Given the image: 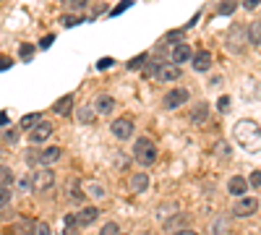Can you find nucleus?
Masks as SVG:
<instances>
[{"mask_svg": "<svg viewBox=\"0 0 261 235\" xmlns=\"http://www.w3.org/2000/svg\"><path fill=\"white\" fill-rule=\"evenodd\" d=\"M11 204V191H8V186H0V209H6Z\"/></svg>", "mask_w": 261, "mask_h": 235, "instance_id": "393cba45", "label": "nucleus"}, {"mask_svg": "<svg viewBox=\"0 0 261 235\" xmlns=\"http://www.w3.org/2000/svg\"><path fill=\"white\" fill-rule=\"evenodd\" d=\"M248 183H251L253 188H261V170H253L251 178H248Z\"/></svg>", "mask_w": 261, "mask_h": 235, "instance_id": "c756f323", "label": "nucleus"}, {"mask_svg": "<svg viewBox=\"0 0 261 235\" xmlns=\"http://www.w3.org/2000/svg\"><path fill=\"white\" fill-rule=\"evenodd\" d=\"M18 188L27 191V188H34V183H29V178H21V180H18Z\"/></svg>", "mask_w": 261, "mask_h": 235, "instance_id": "c9c22d12", "label": "nucleus"}, {"mask_svg": "<svg viewBox=\"0 0 261 235\" xmlns=\"http://www.w3.org/2000/svg\"><path fill=\"white\" fill-rule=\"evenodd\" d=\"M99 235H120V227H118V222H105V227L99 230Z\"/></svg>", "mask_w": 261, "mask_h": 235, "instance_id": "b1692460", "label": "nucleus"}, {"mask_svg": "<svg viewBox=\"0 0 261 235\" xmlns=\"http://www.w3.org/2000/svg\"><path fill=\"white\" fill-rule=\"evenodd\" d=\"M248 186H251V183H248L246 178H241V175H232V178L227 180V191H230L232 196H246Z\"/></svg>", "mask_w": 261, "mask_h": 235, "instance_id": "f8f14e48", "label": "nucleus"}, {"mask_svg": "<svg viewBox=\"0 0 261 235\" xmlns=\"http://www.w3.org/2000/svg\"><path fill=\"white\" fill-rule=\"evenodd\" d=\"M37 235H50V227H47L45 222H39V225H37Z\"/></svg>", "mask_w": 261, "mask_h": 235, "instance_id": "e433bc0d", "label": "nucleus"}, {"mask_svg": "<svg viewBox=\"0 0 261 235\" xmlns=\"http://www.w3.org/2000/svg\"><path fill=\"white\" fill-rule=\"evenodd\" d=\"M94 110H97V113H102V115L113 113V110H115V99H113L110 94H99V97L94 99Z\"/></svg>", "mask_w": 261, "mask_h": 235, "instance_id": "ddd939ff", "label": "nucleus"}, {"mask_svg": "<svg viewBox=\"0 0 261 235\" xmlns=\"http://www.w3.org/2000/svg\"><path fill=\"white\" fill-rule=\"evenodd\" d=\"M50 136H53V123L42 120L39 125H34V128H32L29 141H32V144H42V141H45V139H50Z\"/></svg>", "mask_w": 261, "mask_h": 235, "instance_id": "6e6552de", "label": "nucleus"}, {"mask_svg": "<svg viewBox=\"0 0 261 235\" xmlns=\"http://www.w3.org/2000/svg\"><path fill=\"white\" fill-rule=\"evenodd\" d=\"M11 180H13V173L8 167H0V186H8Z\"/></svg>", "mask_w": 261, "mask_h": 235, "instance_id": "c85d7f7f", "label": "nucleus"}, {"mask_svg": "<svg viewBox=\"0 0 261 235\" xmlns=\"http://www.w3.org/2000/svg\"><path fill=\"white\" fill-rule=\"evenodd\" d=\"M53 42H55V37H53V34H50V37H45V39H42V47H50Z\"/></svg>", "mask_w": 261, "mask_h": 235, "instance_id": "a19ab883", "label": "nucleus"}, {"mask_svg": "<svg viewBox=\"0 0 261 235\" xmlns=\"http://www.w3.org/2000/svg\"><path fill=\"white\" fill-rule=\"evenodd\" d=\"M144 63H149L146 53H144V55H139V58H134V60H130V63H128V68H130V71H136V68H141V66H144Z\"/></svg>", "mask_w": 261, "mask_h": 235, "instance_id": "cd10ccee", "label": "nucleus"}, {"mask_svg": "<svg viewBox=\"0 0 261 235\" xmlns=\"http://www.w3.org/2000/svg\"><path fill=\"white\" fill-rule=\"evenodd\" d=\"M97 217H99V209L97 206H84L79 215H76V222H79V227H89V225L97 222Z\"/></svg>", "mask_w": 261, "mask_h": 235, "instance_id": "1a4fd4ad", "label": "nucleus"}, {"mask_svg": "<svg viewBox=\"0 0 261 235\" xmlns=\"http://www.w3.org/2000/svg\"><path fill=\"white\" fill-rule=\"evenodd\" d=\"M191 123L193 125H204L206 123V118H209V105H196V108L191 110Z\"/></svg>", "mask_w": 261, "mask_h": 235, "instance_id": "4468645a", "label": "nucleus"}, {"mask_svg": "<svg viewBox=\"0 0 261 235\" xmlns=\"http://www.w3.org/2000/svg\"><path fill=\"white\" fill-rule=\"evenodd\" d=\"M13 66V60L11 58H0V71H8Z\"/></svg>", "mask_w": 261, "mask_h": 235, "instance_id": "72a5a7b5", "label": "nucleus"}, {"mask_svg": "<svg viewBox=\"0 0 261 235\" xmlns=\"http://www.w3.org/2000/svg\"><path fill=\"white\" fill-rule=\"evenodd\" d=\"M6 123H8V115H6V113H0V125H6Z\"/></svg>", "mask_w": 261, "mask_h": 235, "instance_id": "79ce46f5", "label": "nucleus"}, {"mask_svg": "<svg viewBox=\"0 0 261 235\" xmlns=\"http://www.w3.org/2000/svg\"><path fill=\"white\" fill-rule=\"evenodd\" d=\"M167 39H170V42H175V45H178V39H180V32H170V34H167Z\"/></svg>", "mask_w": 261, "mask_h": 235, "instance_id": "ea45409f", "label": "nucleus"}, {"mask_svg": "<svg viewBox=\"0 0 261 235\" xmlns=\"http://www.w3.org/2000/svg\"><path fill=\"white\" fill-rule=\"evenodd\" d=\"M32 180H34V188H37V191H47V188L55 186V173H53L50 167H42Z\"/></svg>", "mask_w": 261, "mask_h": 235, "instance_id": "39448f33", "label": "nucleus"}, {"mask_svg": "<svg viewBox=\"0 0 261 235\" xmlns=\"http://www.w3.org/2000/svg\"><path fill=\"white\" fill-rule=\"evenodd\" d=\"M157 79L160 81H178L180 79V68L175 66V63H162L160 71H157Z\"/></svg>", "mask_w": 261, "mask_h": 235, "instance_id": "9b49d317", "label": "nucleus"}, {"mask_svg": "<svg viewBox=\"0 0 261 235\" xmlns=\"http://www.w3.org/2000/svg\"><path fill=\"white\" fill-rule=\"evenodd\" d=\"M235 8H238V0H220L217 3V13L220 16H230V13H235Z\"/></svg>", "mask_w": 261, "mask_h": 235, "instance_id": "6ab92c4d", "label": "nucleus"}, {"mask_svg": "<svg viewBox=\"0 0 261 235\" xmlns=\"http://www.w3.org/2000/svg\"><path fill=\"white\" fill-rule=\"evenodd\" d=\"M217 110L227 113V110H230V97H220V102H217Z\"/></svg>", "mask_w": 261, "mask_h": 235, "instance_id": "2f4dec72", "label": "nucleus"}, {"mask_svg": "<svg viewBox=\"0 0 261 235\" xmlns=\"http://www.w3.org/2000/svg\"><path fill=\"white\" fill-rule=\"evenodd\" d=\"M160 66H162L160 60H149V63H146V68H144V76H154V79H157V71H160Z\"/></svg>", "mask_w": 261, "mask_h": 235, "instance_id": "5701e85b", "label": "nucleus"}, {"mask_svg": "<svg viewBox=\"0 0 261 235\" xmlns=\"http://www.w3.org/2000/svg\"><path fill=\"white\" fill-rule=\"evenodd\" d=\"M258 6H261V0H243V8L246 11H256Z\"/></svg>", "mask_w": 261, "mask_h": 235, "instance_id": "473e14b6", "label": "nucleus"}, {"mask_svg": "<svg viewBox=\"0 0 261 235\" xmlns=\"http://www.w3.org/2000/svg\"><path fill=\"white\" fill-rule=\"evenodd\" d=\"M110 66H113V60H110V58H107V60H99V63H97V68H110Z\"/></svg>", "mask_w": 261, "mask_h": 235, "instance_id": "58836bf2", "label": "nucleus"}, {"mask_svg": "<svg viewBox=\"0 0 261 235\" xmlns=\"http://www.w3.org/2000/svg\"><path fill=\"white\" fill-rule=\"evenodd\" d=\"M130 191H134V194H144V191L149 188V175H144V173H136L134 178H130Z\"/></svg>", "mask_w": 261, "mask_h": 235, "instance_id": "f3484780", "label": "nucleus"}, {"mask_svg": "<svg viewBox=\"0 0 261 235\" xmlns=\"http://www.w3.org/2000/svg\"><path fill=\"white\" fill-rule=\"evenodd\" d=\"M172 235H199V232H196V230H188V227H183V230H175Z\"/></svg>", "mask_w": 261, "mask_h": 235, "instance_id": "4c0bfd02", "label": "nucleus"}, {"mask_svg": "<svg viewBox=\"0 0 261 235\" xmlns=\"http://www.w3.org/2000/svg\"><path fill=\"white\" fill-rule=\"evenodd\" d=\"M86 3H89V0H63V8H68V11H84Z\"/></svg>", "mask_w": 261, "mask_h": 235, "instance_id": "4be33fe9", "label": "nucleus"}, {"mask_svg": "<svg viewBox=\"0 0 261 235\" xmlns=\"http://www.w3.org/2000/svg\"><path fill=\"white\" fill-rule=\"evenodd\" d=\"M232 136L238 139V144H241L246 152H261V128H258V123H253V120H238Z\"/></svg>", "mask_w": 261, "mask_h": 235, "instance_id": "f257e3e1", "label": "nucleus"}, {"mask_svg": "<svg viewBox=\"0 0 261 235\" xmlns=\"http://www.w3.org/2000/svg\"><path fill=\"white\" fill-rule=\"evenodd\" d=\"M34 58V45H21V60L29 63Z\"/></svg>", "mask_w": 261, "mask_h": 235, "instance_id": "bb28decb", "label": "nucleus"}, {"mask_svg": "<svg viewBox=\"0 0 261 235\" xmlns=\"http://www.w3.org/2000/svg\"><path fill=\"white\" fill-rule=\"evenodd\" d=\"M258 206H261L258 199H253V196H241V199L232 204V215H235V217H251V215H256Z\"/></svg>", "mask_w": 261, "mask_h": 235, "instance_id": "7ed1b4c3", "label": "nucleus"}, {"mask_svg": "<svg viewBox=\"0 0 261 235\" xmlns=\"http://www.w3.org/2000/svg\"><path fill=\"white\" fill-rule=\"evenodd\" d=\"M60 157H63V149H60V146H47V149H42V152H39V165L50 167V165H55Z\"/></svg>", "mask_w": 261, "mask_h": 235, "instance_id": "9d476101", "label": "nucleus"}, {"mask_svg": "<svg viewBox=\"0 0 261 235\" xmlns=\"http://www.w3.org/2000/svg\"><path fill=\"white\" fill-rule=\"evenodd\" d=\"M183 222V217H175V220H170V222H165V230H172V227H178Z\"/></svg>", "mask_w": 261, "mask_h": 235, "instance_id": "f704fd0d", "label": "nucleus"}, {"mask_svg": "<svg viewBox=\"0 0 261 235\" xmlns=\"http://www.w3.org/2000/svg\"><path fill=\"white\" fill-rule=\"evenodd\" d=\"M186 60H193V50H191V45L188 42H178L175 47H172V53H170V63H186Z\"/></svg>", "mask_w": 261, "mask_h": 235, "instance_id": "423d86ee", "label": "nucleus"}, {"mask_svg": "<svg viewBox=\"0 0 261 235\" xmlns=\"http://www.w3.org/2000/svg\"><path fill=\"white\" fill-rule=\"evenodd\" d=\"M39 123H42V115H39V113H29V115L21 118L18 128H34V125H39Z\"/></svg>", "mask_w": 261, "mask_h": 235, "instance_id": "aec40b11", "label": "nucleus"}, {"mask_svg": "<svg viewBox=\"0 0 261 235\" xmlns=\"http://www.w3.org/2000/svg\"><path fill=\"white\" fill-rule=\"evenodd\" d=\"M110 131H113L115 139L125 141V139L134 136V120H130V118H115L113 125H110Z\"/></svg>", "mask_w": 261, "mask_h": 235, "instance_id": "20e7f679", "label": "nucleus"}, {"mask_svg": "<svg viewBox=\"0 0 261 235\" xmlns=\"http://www.w3.org/2000/svg\"><path fill=\"white\" fill-rule=\"evenodd\" d=\"M191 63H193V68H196V71H201V73H204V71H209V66H212V55H209L206 50H201V53H196V55H193Z\"/></svg>", "mask_w": 261, "mask_h": 235, "instance_id": "2eb2a0df", "label": "nucleus"}, {"mask_svg": "<svg viewBox=\"0 0 261 235\" xmlns=\"http://www.w3.org/2000/svg\"><path fill=\"white\" fill-rule=\"evenodd\" d=\"M248 42H251V45H258V42H261V21H253V24H251Z\"/></svg>", "mask_w": 261, "mask_h": 235, "instance_id": "412c9836", "label": "nucleus"}, {"mask_svg": "<svg viewBox=\"0 0 261 235\" xmlns=\"http://www.w3.org/2000/svg\"><path fill=\"white\" fill-rule=\"evenodd\" d=\"M71 110H73V97H71V94L60 97V99L53 105V113H58V115H68Z\"/></svg>", "mask_w": 261, "mask_h": 235, "instance_id": "dca6fc26", "label": "nucleus"}, {"mask_svg": "<svg viewBox=\"0 0 261 235\" xmlns=\"http://www.w3.org/2000/svg\"><path fill=\"white\" fill-rule=\"evenodd\" d=\"M188 89H172V92H167V97H165V108L167 110H175V108H180V105H186L188 102Z\"/></svg>", "mask_w": 261, "mask_h": 235, "instance_id": "0eeeda50", "label": "nucleus"}, {"mask_svg": "<svg viewBox=\"0 0 261 235\" xmlns=\"http://www.w3.org/2000/svg\"><path fill=\"white\" fill-rule=\"evenodd\" d=\"M16 232H21V235H34V232H37V222H34L32 217H21V220L16 222Z\"/></svg>", "mask_w": 261, "mask_h": 235, "instance_id": "a211bd4d", "label": "nucleus"}, {"mask_svg": "<svg viewBox=\"0 0 261 235\" xmlns=\"http://www.w3.org/2000/svg\"><path fill=\"white\" fill-rule=\"evenodd\" d=\"M134 160H136L139 165H144V167L154 165V162H157V144L151 141L149 136L136 139V146H134Z\"/></svg>", "mask_w": 261, "mask_h": 235, "instance_id": "f03ea898", "label": "nucleus"}, {"mask_svg": "<svg viewBox=\"0 0 261 235\" xmlns=\"http://www.w3.org/2000/svg\"><path fill=\"white\" fill-rule=\"evenodd\" d=\"M130 6H134V3H130V0H123V3H118V6H115V11H113L110 16H120V13H123L125 8H130Z\"/></svg>", "mask_w": 261, "mask_h": 235, "instance_id": "7c9ffc66", "label": "nucleus"}, {"mask_svg": "<svg viewBox=\"0 0 261 235\" xmlns=\"http://www.w3.org/2000/svg\"><path fill=\"white\" fill-rule=\"evenodd\" d=\"M76 115H79V120H81V123H92V120H94V118H92V115H94V110H92V108H81Z\"/></svg>", "mask_w": 261, "mask_h": 235, "instance_id": "a878e982", "label": "nucleus"}]
</instances>
